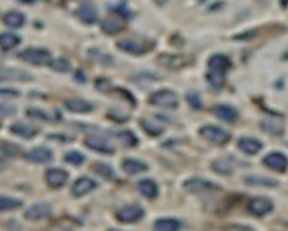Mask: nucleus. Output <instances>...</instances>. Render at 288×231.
Here are the masks:
<instances>
[{
  "mask_svg": "<svg viewBox=\"0 0 288 231\" xmlns=\"http://www.w3.org/2000/svg\"><path fill=\"white\" fill-rule=\"evenodd\" d=\"M262 163H264V166H267L269 169L277 171V172H285L288 168V158L280 152L269 153L266 158L262 160Z\"/></svg>",
  "mask_w": 288,
  "mask_h": 231,
  "instance_id": "6e6552de",
  "label": "nucleus"
},
{
  "mask_svg": "<svg viewBox=\"0 0 288 231\" xmlns=\"http://www.w3.org/2000/svg\"><path fill=\"white\" fill-rule=\"evenodd\" d=\"M187 101L194 109H202V101H200V98H199V95H197V93H189L187 95Z\"/></svg>",
  "mask_w": 288,
  "mask_h": 231,
  "instance_id": "58836bf2",
  "label": "nucleus"
},
{
  "mask_svg": "<svg viewBox=\"0 0 288 231\" xmlns=\"http://www.w3.org/2000/svg\"><path fill=\"white\" fill-rule=\"evenodd\" d=\"M238 147L246 155H257L262 150V142L254 137H243L238 142Z\"/></svg>",
  "mask_w": 288,
  "mask_h": 231,
  "instance_id": "2eb2a0df",
  "label": "nucleus"
},
{
  "mask_svg": "<svg viewBox=\"0 0 288 231\" xmlns=\"http://www.w3.org/2000/svg\"><path fill=\"white\" fill-rule=\"evenodd\" d=\"M20 59L28 64L44 65V64L51 62V54H49V51H46V49L30 47V49H24L23 52H20Z\"/></svg>",
  "mask_w": 288,
  "mask_h": 231,
  "instance_id": "39448f33",
  "label": "nucleus"
},
{
  "mask_svg": "<svg viewBox=\"0 0 288 231\" xmlns=\"http://www.w3.org/2000/svg\"><path fill=\"white\" fill-rule=\"evenodd\" d=\"M28 115H36V118H39V119H43V121H46V122H49V118L44 114V112H41V111H28Z\"/></svg>",
  "mask_w": 288,
  "mask_h": 231,
  "instance_id": "ea45409f",
  "label": "nucleus"
},
{
  "mask_svg": "<svg viewBox=\"0 0 288 231\" xmlns=\"http://www.w3.org/2000/svg\"><path fill=\"white\" fill-rule=\"evenodd\" d=\"M52 158H54V153L46 147H36V148H33L31 152L26 153V160L31 161V163L43 164V163H49Z\"/></svg>",
  "mask_w": 288,
  "mask_h": 231,
  "instance_id": "ddd939ff",
  "label": "nucleus"
},
{
  "mask_svg": "<svg viewBox=\"0 0 288 231\" xmlns=\"http://www.w3.org/2000/svg\"><path fill=\"white\" fill-rule=\"evenodd\" d=\"M20 2H23V4H33L35 0H20Z\"/></svg>",
  "mask_w": 288,
  "mask_h": 231,
  "instance_id": "49530a36",
  "label": "nucleus"
},
{
  "mask_svg": "<svg viewBox=\"0 0 288 231\" xmlns=\"http://www.w3.org/2000/svg\"><path fill=\"white\" fill-rule=\"evenodd\" d=\"M244 183L254 187H277L278 186V181L272 178H261V176H246Z\"/></svg>",
  "mask_w": 288,
  "mask_h": 231,
  "instance_id": "b1692460",
  "label": "nucleus"
},
{
  "mask_svg": "<svg viewBox=\"0 0 288 231\" xmlns=\"http://www.w3.org/2000/svg\"><path fill=\"white\" fill-rule=\"evenodd\" d=\"M0 80H13V81H26L33 80L28 72L20 69H0Z\"/></svg>",
  "mask_w": 288,
  "mask_h": 231,
  "instance_id": "aec40b11",
  "label": "nucleus"
},
{
  "mask_svg": "<svg viewBox=\"0 0 288 231\" xmlns=\"http://www.w3.org/2000/svg\"><path fill=\"white\" fill-rule=\"evenodd\" d=\"M122 169H124L127 175H140V172L148 169V164L135 158H127L122 161Z\"/></svg>",
  "mask_w": 288,
  "mask_h": 231,
  "instance_id": "4be33fe9",
  "label": "nucleus"
},
{
  "mask_svg": "<svg viewBox=\"0 0 288 231\" xmlns=\"http://www.w3.org/2000/svg\"><path fill=\"white\" fill-rule=\"evenodd\" d=\"M248 210L254 217H266L274 210V204L267 197H254L248 202Z\"/></svg>",
  "mask_w": 288,
  "mask_h": 231,
  "instance_id": "0eeeda50",
  "label": "nucleus"
},
{
  "mask_svg": "<svg viewBox=\"0 0 288 231\" xmlns=\"http://www.w3.org/2000/svg\"><path fill=\"white\" fill-rule=\"evenodd\" d=\"M126 28V20L121 15H109L101 23V30L106 35H116Z\"/></svg>",
  "mask_w": 288,
  "mask_h": 231,
  "instance_id": "9b49d317",
  "label": "nucleus"
},
{
  "mask_svg": "<svg viewBox=\"0 0 288 231\" xmlns=\"http://www.w3.org/2000/svg\"><path fill=\"white\" fill-rule=\"evenodd\" d=\"M18 44H20V38L16 35L4 33V35L0 36V49H4V51H10V49L16 47Z\"/></svg>",
  "mask_w": 288,
  "mask_h": 231,
  "instance_id": "c756f323",
  "label": "nucleus"
},
{
  "mask_svg": "<svg viewBox=\"0 0 288 231\" xmlns=\"http://www.w3.org/2000/svg\"><path fill=\"white\" fill-rule=\"evenodd\" d=\"M150 103L158 106V108H166V109H176L179 100L175 92H169V90H160L150 96Z\"/></svg>",
  "mask_w": 288,
  "mask_h": 231,
  "instance_id": "7ed1b4c3",
  "label": "nucleus"
},
{
  "mask_svg": "<svg viewBox=\"0 0 288 231\" xmlns=\"http://www.w3.org/2000/svg\"><path fill=\"white\" fill-rule=\"evenodd\" d=\"M261 129L267 132L270 135H282L283 130H285V126L280 119H262L261 121Z\"/></svg>",
  "mask_w": 288,
  "mask_h": 231,
  "instance_id": "412c9836",
  "label": "nucleus"
},
{
  "mask_svg": "<svg viewBox=\"0 0 288 231\" xmlns=\"http://www.w3.org/2000/svg\"><path fill=\"white\" fill-rule=\"evenodd\" d=\"M233 168H235V163L232 158H220V160H215L212 163V169L218 172V175H223V176H229L233 172Z\"/></svg>",
  "mask_w": 288,
  "mask_h": 231,
  "instance_id": "5701e85b",
  "label": "nucleus"
},
{
  "mask_svg": "<svg viewBox=\"0 0 288 231\" xmlns=\"http://www.w3.org/2000/svg\"><path fill=\"white\" fill-rule=\"evenodd\" d=\"M78 16L81 21H85L88 24H93L98 20V13L95 10V7H92L90 4H83L78 8Z\"/></svg>",
  "mask_w": 288,
  "mask_h": 231,
  "instance_id": "cd10ccee",
  "label": "nucleus"
},
{
  "mask_svg": "<svg viewBox=\"0 0 288 231\" xmlns=\"http://www.w3.org/2000/svg\"><path fill=\"white\" fill-rule=\"evenodd\" d=\"M92 169L96 172V175H100L101 178L104 179H114V171L112 168L109 166V164H106V163H95Z\"/></svg>",
  "mask_w": 288,
  "mask_h": 231,
  "instance_id": "2f4dec72",
  "label": "nucleus"
},
{
  "mask_svg": "<svg viewBox=\"0 0 288 231\" xmlns=\"http://www.w3.org/2000/svg\"><path fill=\"white\" fill-rule=\"evenodd\" d=\"M51 69H54L55 72H69L70 70V62L65 59V57H57V59H52L49 62Z\"/></svg>",
  "mask_w": 288,
  "mask_h": 231,
  "instance_id": "c9c22d12",
  "label": "nucleus"
},
{
  "mask_svg": "<svg viewBox=\"0 0 288 231\" xmlns=\"http://www.w3.org/2000/svg\"><path fill=\"white\" fill-rule=\"evenodd\" d=\"M64 160L67 161L69 164H73V166H81V164L85 163V156L83 153H80V152H69V153H65L64 156Z\"/></svg>",
  "mask_w": 288,
  "mask_h": 231,
  "instance_id": "f704fd0d",
  "label": "nucleus"
},
{
  "mask_svg": "<svg viewBox=\"0 0 288 231\" xmlns=\"http://www.w3.org/2000/svg\"><path fill=\"white\" fill-rule=\"evenodd\" d=\"M21 207V200L18 199H12V197H0V212H7V210H13Z\"/></svg>",
  "mask_w": 288,
  "mask_h": 231,
  "instance_id": "72a5a7b5",
  "label": "nucleus"
},
{
  "mask_svg": "<svg viewBox=\"0 0 288 231\" xmlns=\"http://www.w3.org/2000/svg\"><path fill=\"white\" fill-rule=\"evenodd\" d=\"M213 114H215L217 118H220L221 121L229 122V124L236 122L238 115H240L233 106H228V104H217L215 108H213Z\"/></svg>",
  "mask_w": 288,
  "mask_h": 231,
  "instance_id": "dca6fc26",
  "label": "nucleus"
},
{
  "mask_svg": "<svg viewBox=\"0 0 288 231\" xmlns=\"http://www.w3.org/2000/svg\"><path fill=\"white\" fill-rule=\"evenodd\" d=\"M51 205L46 204V202H38L35 205H31V207L24 212V218L26 220H31V221H38V220H44L51 215Z\"/></svg>",
  "mask_w": 288,
  "mask_h": 231,
  "instance_id": "9d476101",
  "label": "nucleus"
},
{
  "mask_svg": "<svg viewBox=\"0 0 288 231\" xmlns=\"http://www.w3.org/2000/svg\"><path fill=\"white\" fill-rule=\"evenodd\" d=\"M280 5H282V8H286L288 7V0H280Z\"/></svg>",
  "mask_w": 288,
  "mask_h": 231,
  "instance_id": "c03bdc74",
  "label": "nucleus"
},
{
  "mask_svg": "<svg viewBox=\"0 0 288 231\" xmlns=\"http://www.w3.org/2000/svg\"><path fill=\"white\" fill-rule=\"evenodd\" d=\"M119 140L122 142V145H126V147H135L138 143V140L137 137L134 135V132H130V130H124V132H119Z\"/></svg>",
  "mask_w": 288,
  "mask_h": 231,
  "instance_id": "e433bc0d",
  "label": "nucleus"
},
{
  "mask_svg": "<svg viewBox=\"0 0 288 231\" xmlns=\"http://www.w3.org/2000/svg\"><path fill=\"white\" fill-rule=\"evenodd\" d=\"M143 215H145V212L142 207H138V205H127V207L121 209L118 212L116 217L121 223H134V221H138Z\"/></svg>",
  "mask_w": 288,
  "mask_h": 231,
  "instance_id": "1a4fd4ad",
  "label": "nucleus"
},
{
  "mask_svg": "<svg viewBox=\"0 0 288 231\" xmlns=\"http://www.w3.org/2000/svg\"><path fill=\"white\" fill-rule=\"evenodd\" d=\"M65 108H67L70 112L85 114V112H92L93 111V104L85 101V100H80V98H73V100L65 101Z\"/></svg>",
  "mask_w": 288,
  "mask_h": 231,
  "instance_id": "6ab92c4d",
  "label": "nucleus"
},
{
  "mask_svg": "<svg viewBox=\"0 0 288 231\" xmlns=\"http://www.w3.org/2000/svg\"><path fill=\"white\" fill-rule=\"evenodd\" d=\"M90 59L100 64H112V57L108 52L100 51V49H92L90 51Z\"/></svg>",
  "mask_w": 288,
  "mask_h": 231,
  "instance_id": "473e14b6",
  "label": "nucleus"
},
{
  "mask_svg": "<svg viewBox=\"0 0 288 231\" xmlns=\"http://www.w3.org/2000/svg\"><path fill=\"white\" fill-rule=\"evenodd\" d=\"M183 228V223L175 218H161L155 221V229L158 231H178Z\"/></svg>",
  "mask_w": 288,
  "mask_h": 231,
  "instance_id": "a878e982",
  "label": "nucleus"
},
{
  "mask_svg": "<svg viewBox=\"0 0 288 231\" xmlns=\"http://www.w3.org/2000/svg\"><path fill=\"white\" fill-rule=\"evenodd\" d=\"M252 36H254V31L249 33V35L246 33V35H240V36H235V38H236V39H249V38H252Z\"/></svg>",
  "mask_w": 288,
  "mask_h": 231,
  "instance_id": "37998d69",
  "label": "nucleus"
},
{
  "mask_svg": "<svg viewBox=\"0 0 288 231\" xmlns=\"http://www.w3.org/2000/svg\"><path fill=\"white\" fill-rule=\"evenodd\" d=\"M4 23L8 28H21L24 24V15L20 12H8L4 16Z\"/></svg>",
  "mask_w": 288,
  "mask_h": 231,
  "instance_id": "c85d7f7f",
  "label": "nucleus"
},
{
  "mask_svg": "<svg viewBox=\"0 0 288 231\" xmlns=\"http://www.w3.org/2000/svg\"><path fill=\"white\" fill-rule=\"evenodd\" d=\"M184 189L189 192L194 194H200V192H213V191H220V186L212 183V181L202 179V178H191L184 183Z\"/></svg>",
  "mask_w": 288,
  "mask_h": 231,
  "instance_id": "423d86ee",
  "label": "nucleus"
},
{
  "mask_svg": "<svg viewBox=\"0 0 288 231\" xmlns=\"http://www.w3.org/2000/svg\"><path fill=\"white\" fill-rule=\"evenodd\" d=\"M225 229H244V231L248 229V231H249V229H252V228H251V226H236V225H235V226H226Z\"/></svg>",
  "mask_w": 288,
  "mask_h": 231,
  "instance_id": "79ce46f5",
  "label": "nucleus"
},
{
  "mask_svg": "<svg viewBox=\"0 0 288 231\" xmlns=\"http://www.w3.org/2000/svg\"><path fill=\"white\" fill-rule=\"evenodd\" d=\"M0 126H2V121H0Z\"/></svg>",
  "mask_w": 288,
  "mask_h": 231,
  "instance_id": "09e8293b",
  "label": "nucleus"
},
{
  "mask_svg": "<svg viewBox=\"0 0 288 231\" xmlns=\"http://www.w3.org/2000/svg\"><path fill=\"white\" fill-rule=\"evenodd\" d=\"M46 181L51 187H62L69 181V175L59 168L49 169V171H46Z\"/></svg>",
  "mask_w": 288,
  "mask_h": 231,
  "instance_id": "a211bd4d",
  "label": "nucleus"
},
{
  "mask_svg": "<svg viewBox=\"0 0 288 231\" xmlns=\"http://www.w3.org/2000/svg\"><path fill=\"white\" fill-rule=\"evenodd\" d=\"M166 2H168V0H155V4H158V5H164Z\"/></svg>",
  "mask_w": 288,
  "mask_h": 231,
  "instance_id": "a18cd8bd",
  "label": "nucleus"
},
{
  "mask_svg": "<svg viewBox=\"0 0 288 231\" xmlns=\"http://www.w3.org/2000/svg\"><path fill=\"white\" fill-rule=\"evenodd\" d=\"M138 191H140L147 199H155L158 195V186L152 179H143L138 183Z\"/></svg>",
  "mask_w": 288,
  "mask_h": 231,
  "instance_id": "bb28decb",
  "label": "nucleus"
},
{
  "mask_svg": "<svg viewBox=\"0 0 288 231\" xmlns=\"http://www.w3.org/2000/svg\"><path fill=\"white\" fill-rule=\"evenodd\" d=\"M10 130L13 132L15 135H18V137H21V138H33V137L38 134V130H36L35 127L26 126V124H23V122L13 124V126L10 127Z\"/></svg>",
  "mask_w": 288,
  "mask_h": 231,
  "instance_id": "393cba45",
  "label": "nucleus"
},
{
  "mask_svg": "<svg viewBox=\"0 0 288 231\" xmlns=\"http://www.w3.org/2000/svg\"><path fill=\"white\" fill-rule=\"evenodd\" d=\"M199 134L202 138H205L207 142H212L215 145H226L229 142V134L226 130H223L218 126H202Z\"/></svg>",
  "mask_w": 288,
  "mask_h": 231,
  "instance_id": "f03ea898",
  "label": "nucleus"
},
{
  "mask_svg": "<svg viewBox=\"0 0 288 231\" xmlns=\"http://www.w3.org/2000/svg\"><path fill=\"white\" fill-rule=\"evenodd\" d=\"M118 49L121 51H124L127 54H132V55H142V54H147L148 51H152L153 49V43L150 41H134V39H122L118 43Z\"/></svg>",
  "mask_w": 288,
  "mask_h": 231,
  "instance_id": "20e7f679",
  "label": "nucleus"
},
{
  "mask_svg": "<svg viewBox=\"0 0 288 231\" xmlns=\"http://www.w3.org/2000/svg\"><path fill=\"white\" fill-rule=\"evenodd\" d=\"M158 62L166 69L179 70V69H183L184 65H187L189 59L186 55H181V54H161L158 57Z\"/></svg>",
  "mask_w": 288,
  "mask_h": 231,
  "instance_id": "f8f14e48",
  "label": "nucleus"
},
{
  "mask_svg": "<svg viewBox=\"0 0 288 231\" xmlns=\"http://www.w3.org/2000/svg\"><path fill=\"white\" fill-rule=\"evenodd\" d=\"M232 69V61L225 54H213L209 59L207 81L213 90H220L225 85L228 70Z\"/></svg>",
  "mask_w": 288,
  "mask_h": 231,
  "instance_id": "f257e3e1",
  "label": "nucleus"
},
{
  "mask_svg": "<svg viewBox=\"0 0 288 231\" xmlns=\"http://www.w3.org/2000/svg\"><path fill=\"white\" fill-rule=\"evenodd\" d=\"M257 2H261V4H264V5H267V4H269V0H257Z\"/></svg>",
  "mask_w": 288,
  "mask_h": 231,
  "instance_id": "de8ad7c7",
  "label": "nucleus"
},
{
  "mask_svg": "<svg viewBox=\"0 0 288 231\" xmlns=\"http://www.w3.org/2000/svg\"><path fill=\"white\" fill-rule=\"evenodd\" d=\"M0 153H5L7 156L20 155V148L16 147V145H8V143H4V145H0Z\"/></svg>",
  "mask_w": 288,
  "mask_h": 231,
  "instance_id": "4c0bfd02",
  "label": "nucleus"
},
{
  "mask_svg": "<svg viewBox=\"0 0 288 231\" xmlns=\"http://www.w3.org/2000/svg\"><path fill=\"white\" fill-rule=\"evenodd\" d=\"M140 126H142V129L147 132V134L152 135V137H158V135L163 134V127L160 126V124H156V122H153L150 119H142Z\"/></svg>",
  "mask_w": 288,
  "mask_h": 231,
  "instance_id": "7c9ffc66",
  "label": "nucleus"
},
{
  "mask_svg": "<svg viewBox=\"0 0 288 231\" xmlns=\"http://www.w3.org/2000/svg\"><path fill=\"white\" fill-rule=\"evenodd\" d=\"M85 145H87L88 148H92V150L98 152V153L111 155V153L114 152V148H112L108 142H104L101 137H96V135L87 137V138H85Z\"/></svg>",
  "mask_w": 288,
  "mask_h": 231,
  "instance_id": "f3484780",
  "label": "nucleus"
},
{
  "mask_svg": "<svg viewBox=\"0 0 288 231\" xmlns=\"http://www.w3.org/2000/svg\"><path fill=\"white\" fill-rule=\"evenodd\" d=\"M0 96H18L16 90H0Z\"/></svg>",
  "mask_w": 288,
  "mask_h": 231,
  "instance_id": "a19ab883",
  "label": "nucleus"
},
{
  "mask_svg": "<svg viewBox=\"0 0 288 231\" xmlns=\"http://www.w3.org/2000/svg\"><path fill=\"white\" fill-rule=\"evenodd\" d=\"M96 189V183L93 179H90V178H80L77 179L75 183H73L72 186V195H75V197H83L87 194H90L92 191H95Z\"/></svg>",
  "mask_w": 288,
  "mask_h": 231,
  "instance_id": "4468645a",
  "label": "nucleus"
}]
</instances>
